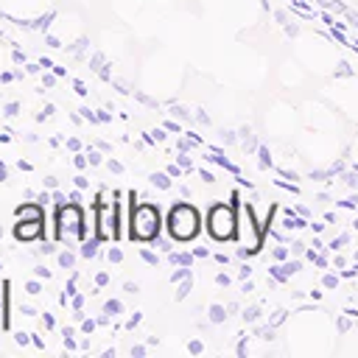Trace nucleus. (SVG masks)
Masks as SVG:
<instances>
[{
    "label": "nucleus",
    "mask_w": 358,
    "mask_h": 358,
    "mask_svg": "<svg viewBox=\"0 0 358 358\" xmlns=\"http://www.w3.org/2000/svg\"><path fill=\"white\" fill-rule=\"evenodd\" d=\"M235 227H238V221H235V213H232L229 204H215V207H210V213H207V229H210V235H213L215 241L232 238V235H235Z\"/></svg>",
    "instance_id": "4"
},
{
    "label": "nucleus",
    "mask_w": 358,
    "mask_h": 358,
    "mask_svg": "<svg viewBox=\"0 0 358 358\" xmlns=\"http://www.w3.org/2000/svg\"><path fill=\"white\" fill-rule=\"evenodd\" d=\"M14 215L17 218H45V210H42V204H20L14 210Z\"/></svg>",
    "instance_id": "6"
},
{
    "label": "nucleus",
    "mask_w": 358,
    "mask_h": 358,
    "mask_svg": "<svg viewBox=\"0 0 358 358\" xmlns=\"http://www.w3.org/2000/svg\"><path fill=\"white\" fill-rule=\"evenodd\" d=\"M84 235H87L84 210L76 201L62 204L56 210V241H81Z\"/></svg>",
    "instance_id": "3"
},
{
    "label": "nucleus",
    "mask_w": 358,
    "mask_h": 358,
    "mask_svg": "<svg viewBox=\"0 0 358 358\" xmlns=\"http://www.w3.org/2000/svg\"><path fill=\"white\" fill-rule=\"evenodd\" d=\"M129 201H131V213H129V238L131 241H154L159 235V227H162V215H159V207L151 204V201H143V204H134V193H129Z\"/></svg>",
    "instance_id": "1"
},
{
    "label": "nucleus",
    "mask_w": 358,
    "mask_h": 358,
    "mask_svg": "<svg viewBox=\"0 0 358 358\" xmlns=\"http://www.w3.org/2000/svg\"><path fill=\"white\" fill-rule=\"evenodd\" d=\"M201 229V215L196 207H190L187 201L173 204L168 213V232L173 241H193Z\"/></svg>",
    "instance_id": "2"
},
{
    "label": "nucleus",
    "mask_w": 358,
    "mask_h": 358,
    "mask_svg": "<svg viewBox=\"0 0 358 358\" xmlns=\"http://www.w3.org/2000/svg\"><path fill=\"white\" fill-rule=\"evenodd\" d=\"M213 319L221 322V319H224V310H221V308H213Z\"/></svg>",
    "instance_id": "7"
},
{
    "label": "nucleus",
    "mask_w": 358,
    "mask_h": 358,
    "mask_svg": "<svg viewBox=\"0 0 358 358\" xmlns=\"http://www.w3.org/2000/svg\"><path fill=\"white\" fill-rule=\"evenodd\" d=\"M45 235V218H17L14 238L17 241H39Z\"/></svg>",
    "instance_id": "5"
}]
</instances>
